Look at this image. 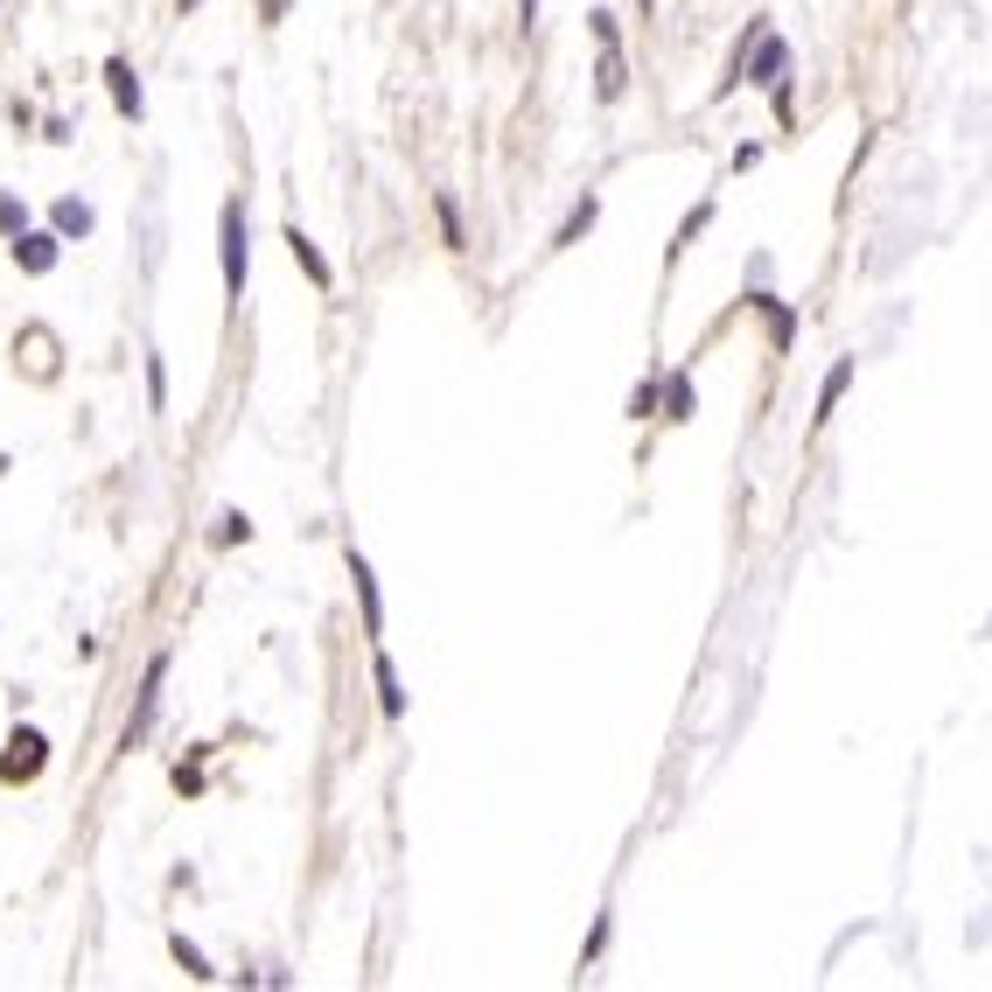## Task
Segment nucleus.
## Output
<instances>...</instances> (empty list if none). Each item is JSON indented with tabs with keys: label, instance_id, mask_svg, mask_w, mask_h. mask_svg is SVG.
<instances>
[{
	"label": "nucleus",
	"instance_id": "a211bd4d",
	"mask_svg": "<svg viewBox=\"0 0 992 992\" xmlns=\"http://www.w3.org/2000/svg\"><path fill=\"white\" fill-rule=\"evenodd\" d=\"M0 232H22V203L14 196H0Z\"/></svg>",
	"mask_w": 992,
	"mask_h": 992
},
{
	"label": "nucleus",
	"instance_id": "2eb2a0df",
	"mask_svg": "<svg viewBox=\"0 0 992 992\" xmlns=\"http://www.w3.org/2000/svg\"><path fill=\"white\" fill-rule=\"evenodd\" d=\"M755 308L769 315V329H776V342H790V308L784 301H769V294H755Z\"/></svg>",
	"mask_w": 992,
	"mask_h": 992
},
{
	"label": "nucleus",
	"instance_id": "7ed1b4c3",
	"mask_svg": "<svg viewBox=\"0 0 992 992\" xmlns=\"http://www.w3.org/2000/svg\"><path fill=\"white\" fill-rule=\"evenodd\" d=\"M161 685H168V651L155 657V664H147V678H140V706H133V720H126V748H133V741H147V728H155V713H161Z\"/></svg>",
	"mask_w": 992,
	"mask_h": 992
},
{
	"label": "nucleus",
	"instance_id": "6e6552de",
	"mask_svg": "<svg viewBox=\"0 0 992 992\" xmlns=\"http://www.w3.org/2000/svg\"><path fill=\"white\" fill-rule=\"evenodd\" d=\"M288 252H294V266H301V273H308V280H315V288H336V273H329V259H322V252H315V238H308V232H301V224H288Z\"/></svg>",
	"mask_w": 992,
	"mask_h": 992
},
{
	"label": "nucleus",
	"instance_id": "f3484780",
	"mask_svg": "<svg viewBox=\"0 0 992 992\" xmlns=\"http://www.w3.org/2000/svg\"><path fill=\"white\" fill-rule=\"evenodd\" d=\"M664 419H692V385H685V377H672V413Z\"/></svg>",
	"mask_w": 992,
	"mask_h": 992
},
{
	"label": "nucleus",
	"instance_id": "423d86ee",
	"mask_svg": "<svg viewBox=\"0 0 992 992\" xmlns=\"http://www.w3.org/2000/svg\"><path fill=\"white\" fill-rule=\"evenodd\" d=\"M105 84H112V105H120L126 120H140V70H133L126 56H112V64H105Z\"/></svg>",
	"mask_w": 992,
	"mask_h": 992
},
{
	"label": "nucleus",
	"instance_id": "f257e3e1",
	"mask_svg": "<svg viewBox=\"0 0 992 992\" xmlns=\"http://www.w3.org/2000/svg\"><path fill=\"white\" fill-rule=\"evenodd\" d=\"M217 252H224V294H245V203H224V224H217Z\"/></svg>",
	"mask_w": 992,
	"mask_h": 992
},
{
	"label": "nucleus",
	"instance_id": "f8f14e48",
	"mask_svg": "<svg viewBox=\"0 0 992 992\" xmlns=\"http://www.w3.org/2000/svg\"><path fill=\"white\" fill-rule=\"evenodd\" d=\"M846 385H853V357H846V364H832L825 392H818V419H832V406H838V398H846Z\"/></svg>",
	"mask_w": 992,
	"mask_h": 992
},
{
	"label": "nucleus",
	"instance_id": "9d476101",
	"mask_svg": "<svg viewBox=\"0 0 992 992\" xmlns=\"http://www.w3.org/2000/svg\"><path fill=\"white\" fill-rule=\"evenodd\" d=\"M377 706H385L392 720L406 713V685H398V672H392V657H385V651H377Z\"/></svg>",
	"mask_w": 992,
	"mask_h": 992
},
{
	"label": "nucleus",
	"instance_id": "6ab92c4d",
	"mask_svg": "<svg viewBox=\"0 0 992 992\" xmlns=\"http://www.w3.org/2000/svg\"><path fill=\"white\" fill-rule=\"evenodd\" d=\"M189 8H196V0H182V14H189Z\"/></svg>",
	"mask_w": 992,
	"mask_h": 992
},
{
	"label": "nucleus",
	"instance_id": "ddd939ff",
	"mask_svg": "<svg viewBox=\"0 0 992 992\" xmlns=\"http://www.w3.org/2000/svg\"><path fill=\"white\" fill-rule=\"evenodd\" d=\"M595 217H601V203H595V196H580V210H574V217L560 224V238H552V245H580V232H587V224H595Z\"/></svg>",
	"mask_w": 992,
	"mask_h": 992
},
{
	"label": "nucleus",
	"instance_id": "20e7f679",
	"mask_svg": "<svg viewBox=\"0 0 992 992\" xmlns=\"http://www.w3.org/2000/svg\"><path fill=\"white\" fill-rule=\"evenodd\" d=\"M350 580H357V601H364V636H385V601H377V580H371L364 552H350Z\"/></svg>",
	"mask_w": 992,
	"mask_h": 992
},
{
	"label": "nucleus",
	"instance_id": "39448f33",
	"mask_svg": "<svg viewBox=\"0 0 992 992\" xmlns=\"http://www.w3.org/2000/svg\"><path fill=\"white\" fill-rule=\"evenodd\" d=\"M790 64V43H784V35H762V49H755V64H741V78H748V84H776V70H784ZM734 78V84H741Z\"/></svg>",
	"mask_w": 992,
	"mask_h": 992
},
{
	"label": "nucleus",
	"instance_id": "f03ea898",
	"mask_svg": "<svg viewBox=\"0 0 992 992\" xmlns=\"http://www.w3.org/2000/svg\"><path fill=\"white\" fill-rule=\"evenodd\" d=\"M43 734L35 728H14V741H8V755H0V784H35L43 776Z\"/></svg>",
	"mask_w": 992,
	"mask_h": 992
},
{
	"label": "nucleus",
	"instance_id": "1a4fd4ad",
	"mask_svg": "<svg viewBox=\"0 0 992 992\" xmlns=\"http://www.w3.org/2000/svg\"><path fill=\"white\" fill-rule=\"evenodd\" d=\"M14 259H22V273H49V266H56V238H43V232L14 238Z\"/></svg>",
	"mask_w": 992,
	"mask_h": 992
},
{
	"label": "nucleus",
	"instance_id": "4468645a",
	"mask_svg": "<svg viewBox=\"0 0 992 992\" xmlns=\"http://www.w3.org/2000/svg\"><path fill=\"white\" fill-rule=\"evenodd\" d=\"M176 965L189 971V979H217V971H210V958H203V950L189 944V937H176Z\"/></svg>",
	"mask_w": 992,
	"mask_h": 992
},
{
	"label": "nucleus",
	"instance_id": "dca6fc26",
	"mask_svg": "<svg viewBox=\"0 0 992 992\" xmlns=\"http://www.w3.org/2000/svg\"><path fill=\"white\" fill-rule=\"evenodd\" d=\"M238 539H252V525H245L238 510H224V518H217V545H238Z\"/></svg>",
	"mask_w": 992,
	"mask_h": 992
},
{
	"label": "nucleus",
	"instance_id": "0eeeda50",
	"mask_svg": "<svg viewBox=\"0 0 992 992\" xmlns=\"http://www.w3.org/2000/svg\"><path fill=\"white\" fill-rule=\"evenodd\" d=\"M601 35V99H622V56H616V14H595Z\"/></svg>",
	"mask_w": 992,
	"mask_h": 992
},
{
	"label": "nucleus",
	"instance_id": "9b49d317",
	"mask_svg": "<svg viewBox=\"0 0 992 992\" xmlns=\"http://www.w3.org/2000/svg\"><path fill=\"white\" fill-rule=\"evenodd\" d=\"M56 232H64V238H84V232H91V203L64 196V203H56Z\"/></svg>",
	"mask_w": 992,
	"mask_h": 992
}]
</instances>
